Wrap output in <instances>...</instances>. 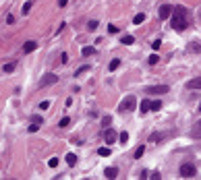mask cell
Instances as JSON below:
<instances>
[{
    "label": "cell",
    "mask_w": 201,
    "mask_h": 180,
    "mask_svg": "<svg viewBox=\"0 0 201 180\" xmlns=\"http://www.w3.org/2000/svg\"><path fill=\"white\" fill-rule=\"evenodd\" d=\"M170 25H172V29H176V31H182V29L189 27V23H187V8H185V6H174Z\"/></svg>",
    "instance_id": "cell-1"
},
{
    "label": "cell",
    "mask_w": 201,
    "mask_h": 180,
    "mask_svg": "<svg viewBox=\"0 0 201 180\" xmlns=\"http://www.w3.org/2000/svg\"><path fill=\"white\" fill-rule=\"evenodd\" d=\"M135 106H137V97L135 95H126L125 100L118 104V112H120V114H126V112L135 110Z\"/></svg>",
    "instance_id": "cell-2"
},
{
    "label": "cell",
    "mask_w": 201,
    "mask_h": 180,
    "mask_svg": "<svg viewBox=\"0 0 201 180\" xmlns=\"http://www.w3.org/2000/svg\"><path fill=\"white\" fill-rule=\"evenodd\" d=\"M195 174H197V170H195V166H193V164H182L181 166V176H182V178H193Z\"/></svg>",
    "instance_id": "cell-3"
},
{
    "label": "cell",
    "mask_w": 201,
    "mask_h": 180,
    "mask_svg": "<svg viewBox=\"0 0 201 180\" xmlns=\"http://www.w3.org/2000/svg\"><path fill=\"white\" fill-rule=\"evenodd\" d=\"M56 81H58V77L54 75V73H48V75H44L40 79V87H48V85H54Z\"/></svg>",
    "instance_id": "cell-4"
},
{
    "label": "cell",
    "mask_w": 201,
    "mask_h": 180,
    "mask_svg": "<svg viewBox=\"0 0 201 180\" xmlns=\"http://www.w3.org/2000/svg\"><path fill=\"white\" fill-rule=\"evenodd\" d=\"M172 13H174V8H172L170 4H162V6H160V13H158V17H160L162 21H166L168 17H172Z\"/></svg>",
    "instance_id": "cell-5"
},
{
    "label": "cell",
    "mask_w": 201,
    "mask_h": 180,
    "mask_svg": "<svg viewBox=\"0 0 201 180\" xmlns=\"http://www.w3.org/2000/svg\"><path fill=\"white\" fill-rule=\"evenodd\" d=\"M116 139H118L116 130H114V128H106V133H104V141H106V143H108V145H112V143H116Z\"/></svg>",
    "instance_id": "cell-6"
},
{
    "label": "cell",
    "mask_w": 201,
    "mask_h": 180,
    "mask_svg": "<svg viewBox=\"0 0 201 180\" xmlns=\"http://www.w3.org/2000/svg\"><path fill=\"white\" fill-rule=\"evenodd\" d=\"M145 93H156V95H162V93H168V85H156V87H147Z\"/></svg>",
    "instance_id": "cell-7"
},
{
    "label": "cell",
    "mask_w": 201,
    "mask_h": 180,
    "mask_svg": "<svg viewBox=\"0 0 201 180\" xmlns=\"http://www.w3.org/2000/svg\"><path fill=\"white\" fill-rule=\"evenodd\" d=\"M187 87L189 89H201V77H195V79L187 81Z\"/></svg>",
    "instance_id": "cell-8"
},
{
    "label": "cell",
    "mask_w": 201,
    "mask_h": 180,
    "mask_svg": "<svg viewBox=\"0 0 201 180\" xmlns=\"http://www.w3.org/2000/svg\"><path fill=\"white\" fill-rule=\"evenodd\" d=\"M35 48H37V41L29 40V41H25V46H23V52H25V54H31Z\"/></svg>",
    "instance_id": "cell-9"
},
{
    "label": "cell",
    "mask_w": 201,
    "mask_h": 180,
    "mask_svg": "<svg viewBox=\"0 0 201 180\" xmlns=\"http://www.w3.org/2000/svg\"><path fill=\"white\" fill-rule=\"evenodd\" d=\"M104 176H106V178H110V180H114L116 176H118V168H106Z\"/></svg>",
    "instance_id": "cell-10"
},
{
    "label": "cell",
    "mask_w": 201,
    "mask_h": 180,
    "mask_svg": "<svg viewBox=\"0 0 201 180\" xmlns=\"http://www.w3.org/2000/svg\"><path fill=\"white\" fill-rule=\"evenodd\" d=\"M166 135H168V133H154V135L149 137V143H158V141H162Z\"/></svg>",
    "instance_id": "cell-11"
},
{
    "label": "cell",
    "mask_w": 201,
    "mask_h": 180,
    "mask_svg": "<svg viewBox=\"0 0 201 180\" xmlns=\"http://www.w3.org/2000/svg\"><path fill=\"white\" fill-rule=\"evenodd\" d=\"M191 135H193V139H201V122H197V124L193 126Z\"/></svg>",
    "instance_id": "cell-12"
},
{
    "label": "cell",
    "mask_w": 201,
    "mask_h": 180,
    "mask_svg": "<svg viewBox=\"0 0 201 180\" xmlns=\"http://www.w3.org/2000/svg\"><path fill=\"white\" fill-rule=\"evenodd\" d=\"M141 112L145 114V112H151V100H143L141 101Z\"/></svg>",
    "instance_id": "cell-13"
},
{
    "label": "cell",
    "mask_w": 201,
    "mask_h": 180,
    "mask_svg": "<svg viewBox=\"0 0 201 180\" xmlns=\"http://www.w3.org/2000/svg\"><path fill=\"white\" fill-rule=\"evenodd\" d=\"M81 54H83V56H93V54H96V48H93V46H87V48L81 50Z\"/></svg>",
    "instance_id": "cell-14"
},
{
    "label": "cell",
    "mask_w": 201,
    "mask_h": 180,
    "mask_svg": "<svg viewBox=\"0 0 201 180\" xmlns=\"http://www.w3.org/2000/svg\"><path fill=\"white\" fill-rule=\"evenodd\" d=\"M64 160H66V164H69V166H75L77 164V155L75 153H66Z\"/></svg>",
    "instance_id": "cell-15"
},
{
    "label": "cell",
    "mask_w": 201,
    "mask_h": 180,
    "mask_svg": "<svg viewBox=\"0 0 201 180\" xmlns=\"http://www.w3.org/2000/svg\"><path fill=\"white\" fill-rule=\"evenodd\" d=\"M118 66H120V60L114 58V60H110V64H108V70H116Z\"/></svg>",
    "instance_id": "cell-16"
},
{
    "label": "cell",
    "mask_w": 201,
    "mask_h": 180,
    "mask_svg": "<svg viewBox=\"0 0 201 180\" xmlns=\"http://www.w3.org/2000/svg\"><path fill=\"white\" fill-rule=\"evenodd\" d=\"M143 21H145V15H143V13H137L135 19H133V23H135V25H139V23H143Z\"/></svg>",
    "instance_id": "cell-17"
},
{
    "label": "cell",
    "mask_w": 201,
    "mask_h": 180,
    "mask_svg": "<svg viewBox=\"0 0 201 180\" xmlns=\"http://www.w3.org/2000/svg\"><path fill=\"white\" fill-rule=\"evenodd\" d=\"M15 66H17V62H8V64L2 66V70H4V73H13V70H15Z\"/></svg>",
    "instance_id": "cell-18"
},
{
    "label": "cell",
    "mask_w": 201,
    "mask_h": 180,
    "mask_svg": "<svg viewBox=\"0 0 201 180\" xmlns=\"http://www.w3.org/2000/svg\"><path fill=\"white\" fill-rule=\"evenodd\" d=\"M120 41H122V44H126V46H131V44H135V37H133V35H125Z\"/></svg>",
    "instance_id": "cell-19"
},
{
    "label": "cell",
    "mask_w": 201,
    "mask_h": 180,
    "mask_svg": "<svg viewBox=\"0 0 201 180\" xmlns=\"http://www.w3.org/2000/svg\"><path fill=\"white\" fill-rule=\"evenodd\" d=\"M98 153H100L102 157H108V155H110V147H100V149H98Z\"/></svg>",
    "instance_id": "cell-20"
},
{
    "label": "cell",
    "mask_w": 201,
    "mask_h": 180,
    "mask_svg": "<svg viewBox=\"0 0 201 180\" xmlns=\"http://www.w3.org/2000/svg\"><path fill=\"white\" fill-rule=\"evenodd\" d=\"M29 10H31V0L23 4V10H21V13H23V15H29Z\"/></svg>",
    "instance_id": "cell-21"
},
{
    "label": "cell",
    "mask_w": 201,
    "mask_h": 180,
    "mask_svg": "<svg viewBox=\"0 0 201 180\" xmlns=\"http://www.w3.org/2000/svg\"><path fill=\"white\" fill-rule=\"evenodd\" d=\"M162 108V101H151V112H158Z\"/></svg>",
    "instance_id": "cell-22"
},
{
    "label": "cell",
    "mask_w": 201,
    "mask_h": 180,
    "mask_svg": "<svg viewBox=\"0 0 201 180\" xmlns=\"http://www.w3.org/2000/svg\"><path fill=\"white\" fill-rule=\"evenodd\" d=\"M87 29H89V31H96V29H98V21H89V23H87Z\"/></svg>",
    "instance_id": "cell-23"
},
{
    "label": "cell",
    "mask_w": 201,
    "mask_h": 180,
    "mask_svg": "<svg viewBox=\"0 0 201 180\" xmlns=\"http://www.w3.org/2000/svg\"><path fill=\"white\" fill-rule=\"evenodd\" d=\"M158 62H160V56H158V54H151V56H149V64H158Z\"/></svg>",
    "instance_id": "cell-24"
},
{
    "label": "cell",
    "mask_w": 201,
    "mask_h": 180,
    "mask_svg": "<svg viewBox=\"0 0 201 180\" xmlns=\"http://www.w3.org/2000/svg\"><path fill=\"white\" fill-rule=\"evenodd\" d=\"M87 70H89V66H81V68H77V73H75V77H79V75H83V73H87Z\"/></svg>",
    "instance_id": "cell-25"
},
{
    "label": "cell",
    "mask_w": 201,
    "mask_h": 180,
    "mask_svg": "<svg viewBox=\"0 0 201 180\" xmlns=\"http://www.w3.org/2000/svg\"><path fill=\"white\" fill-rule=\"evenodd\" d=\"M143 151H145V147L141 145V147H137V151H135V160H139L141 155H143Z\"/></svg>",
    "instance_id": "cell-26"
},
{
    "label": "cell",
    "mask_w": 201,
    "mask_h": 180,
    "mask_svg": "<svg viewBox=\"0 0 201 180\" xmlns=\"http://www.w3.org/2000/svg\"><path fill=\"white\" fill-rule=\"evenodd\" d=\"M37 128H40V124H35V122H31V124L27 126V130H29V133H35Z\"/></svg>",
    "instance_id": "cell-27"
},
{
    "label": "cell",
    "mask_w": 201,
    "mask_h": 180,
    "mask_svg": "<svg viewBox=\"0 0 201 180\" xmlns=\"http://www.w3.org/2000/svg\"><path fill=\"white\" fill-rule=\"evenodd\" d=\"M189 50H191V52H199V46H197V41H191V46H189Z\"/></svg>",
    "instance_id": "cell-28"
},
{
    "label": "cell",
    "mask_w": 201,
    "mask_h": 180,
    "mask_svg": "<svg viewBox=\"0 0 201 180\" xmlns=\"http://www.w3.org/2000/svg\"><path fill=\"white\" fill-rule=\"evenodd\" d=\"M48 166H50V168H56V166H58V160H56V157H52V160H48Z\"/></svg>",
    "instance_id": "cell-29"
},
{
    "label": "cell",
    "mask_w": 201,
    "mask_h": 180,
    "mask_svg": "<svg viewBox=\"0 0 201 180\" xmlns=\"http://www.w3.org/2000/svg\"><path fill=\"white\" fill-rule=\"evenodd\" d=\"M31 122H35V124H42L44 120H42V116H31Z\"/></svg>",
    "instance_id": "cell-30"
},
{
    "label": "cell",
    "mask_w": 201,
    "mask_h": 180,
    "mask_svg": "<svg viewBox=\"0 0 201 180\" xmlns=\"http://www.w3.org/2000/svg\"><path fill=\"white\" fill-rule=\"evenodd\" d=\"M69 124H70V120H69V118H62V120H60V124H58V126H62V128H64V126H69Z\"/></svg>",
    "instance_id": "cell-31"
},
{
    "label": "cell",
    "mask_w": 201,
    "mask_h": 180,
    "mask_svg": "<svg viewBox=\"0 0 201 180\" xmlns=\"http://www.w3.org/2000/svg\"><path fill=\"white\" fill-rule=\"evenodd\" d=\"M129 141V133H120V143H126Z\"/></svg>",
    "instance_id": "cell-32"
},
{
    "label": "cell",
    "mask_w": 201,
    "mask_h": 180,
    "mask_svg": "<svg viewBox=\"0 0 201 180\" xmlns=\"http://www.w3.org/2000/svg\"><path fill=\"white\" fill-rule=\"evenodd\" d=\"M37 108H40V110H46V108H50V101H42Z\"/></svg>",
    "instance_id": "cell-33"
},
{
    "label": "cell",
    "mask_w": 201,
    "mask_h": 180,
    "mask_svg": "<svg viewBox=\"0 0 201 180\" xmlns=\"http://www.w3.org/2000/svg\"><path fill=\"white\" fill-rule=\"evenodd\" d=\"M110 116H104V118H102V124H104V126H108V124H110Z\"/></svg>",
    "instance_id": "cell-34"
},
{
    "label": "cell",
    "mask_w": 201,
    "mask_h": 180,
    "mask_svg": "<svg viewBox=\"0 0 201 180\" xmlns=\"http://www.w3.org/2000/svg\"><path fill=\"white\" fill-rule=\"evenodd\" d=\"M160 46H162V41H160V40H156L154 44H151V48H154V50H160Z\"/></svg>",
    "instance_id": "cell-35"
},
{
    "label": "cell",
    "mask_w": 201,
    "mask_h": 180,
    "mask_svg": "<svg viewBox=\"0 0 201 180\" xmlns=\"http://www.w3.org/2000/svg\"><path fill=\"white\" fill-rule=\"evenodd\" d=\"M108 31H110V33H116V31H118V27H116V25H112V23H110V25H108Z\"/></svg>",
    "instance_id": "cell-36"
},
{
    "label": "cell",
    "mask_w": 201,
    "mask_h": 180,
    "mask_svg": "<svg viewBox=\"0 0 201 180\" xmlns=\"http://www.w3.org/2000/svg\"><path fill=\"white\" fill-rule=\"evenodd\" d=\"M6 23H8V25H13V23H15V17L8 15V17H6Z\"/></svg>",
    "instance_id": "cell-37"
},
{
    "label": "cell",
    "mask_w": 201,
    "mask_h": 180,
    "mask_svg": "<svg viewBox=\"0 0 201 180\" xmlns=\"http://www.w3.org/2000/svg\"><path fill=\"white\" fill-rule=\"evenodd\" d=\"M66 2L69 0H58V6H66Z\"/></svg>",
    "instance_id": "cell-38"
},
{
    "label": "cell",
    "mask_w": 201,
    "mask_h": 180,
    "mask_svg": "<svg viewBox=\"0 0 201 180\" xmlns=\"http://www.w3.org/2000/svg\"><path fill=\"white\" fill-rule=\"evenodd\" d=\"M199 110H201V104H199Z\"/></svg>",
    "instance_id": "cell-39"
},
{
    "label": "cell",
    "mask_w": 201,
    "mask_h": 180,
    "mask_svg": "<svg viewBox=\"0 0 201 180\" xmlns=\"http://www.w3.org/2000/svg\"><path fill=\"white\" fill-rule=\"evenodd\" d=\"M199 17H201V10H199Z\"/></svg>",
    "instance_id": "cell-40"
}]
</instances>
